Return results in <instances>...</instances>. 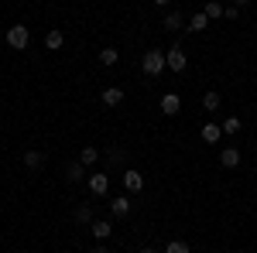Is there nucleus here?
<instances>
[{"label":"nucleus","mask_w":257,"mask_h":253,"mask_svg":"<svg viewBox=\"0 0 257 253\" xmlns=\"http://www.w3.org/2000/svg\"><path fill=\"white\" fill-rule=\"evenodd\" d=\"M141 69H144L148 76H161V72L168 69L165 52H161V48H148V52H144V59H141Z\"/></svg>","instance_id":"obj_1"},{"label":"nucleus","mask_w":257,"mask_h":253,"mask_svg":"<svg viewBox=\"0 0 257 253\" xmlns=\"http://www.w3.org/2000/svg\"><path fill=\"white\" fill-rule=\"evenodd\" d=\"M7 45H11L14 52H24V48L31 45V31H28L24 24H11V28H7Z\"/></svg>","instance_id":"obj_2"},{"label":"nucleus","mask_w":257,"mask_h":253,"mask_svg":"<svg viewBox=\"0 0 257 253\" xmlns=\"http://www.w3.org/2000/svg\"><path fill=\"white\" fill-rule=\"evenodd\" d=\"M165 62H168V69H172V72H185V65H189V55H185V52H182V48H172V52H165Z\"/></svg>","instance_id":"obj_3"},{"label":"nucleus","mask_w":257,"mask_h":253,"mask_svg":"<svg viewBox=\"0 0 257 253\" xmlns=\"http://www.w3.org/2000/svg\"><path fill=\"white\" fill-rule=\"evenodd\" d=\"M86 185H89V192H93V195H106V192H110V175L93 171V175L86 178Z\"/></svg>","instance_id":"obj_4"},{"label":"nucleus","mask_w":257,"mask_h":253,"mask_svg":"<svg viewBox=\"0 0 257 253\" xmlns=\"http://www.w3.org/2000/svg\"><path fill=\"white\" fill-rule=\"evenodd\" d=\"M123 188H127L131 195L144 192V175H141V171H134V168H127V171H123Z\"/></svg>","instance_id":"obj_5"},{"label":"nucleus","mask_w":257,"mask_h":253,"mask_svg":"<svg viewBox=\"0 0 257 253\" xmlns=\"http://www.w3.org/2000/svg\"><path fill=\"white\" fill-rule=\"evenodd\" d=\"M158 106H161V113H165V117H175L178 110H182V99H178L175 93H165V96H161V103H158Z\"/></svg>","instance_id":"obj_6"},{"label":"nucleus","mask_w":257,"mask_h":253,"mask_svg":"<svg viewBox=\"0 0 257 253\" xmlns=\"http://www.w3.org/2000/svg\"><path fill=\"white\" fill-rule=\"evenodd\" d=\"M131 198H123V195H117V198H110V215H117V219H123V215H131Z\"/></svg>","instance_id":"obj_7"},{"label":"nucleus","mask_w":257,"mask_h":253,"mask_svg":"<svg viewBox=\"0 0 257 253\" xmlns=\"http://www.w3.org/2000/svg\"><path fill=\"white\" fill-rule=\"evenodd\" d=\"M103 106H110V110H117L120 103H123V89H117V86H110V89H103Z\"/></svg>","instance_id":"obj_8"},{"label":"nucleus","mask_w":257,"mask_h":253,"mask_svg":"<svg viewBox=\"0 0 257 253\" xmlns=\"http://www.w3.org/2000/svg\"><path fill=\"white\" fill-rule=\"evenodd\" d=\"M185 24H189V21H185V14H165V18H161V28H165V31H182V28H185Z\"/></svg>","instance_id":"obj_9"},{"label":"nucleus","mask_w":257,"mask_h":253,"mask_svg":"<svg viewBox=\"0 0 257 253\" xmlns=\"http://www.w3.org/2000/svg\"><path fill=\"white\" fill-rule=\"evenodd\" d=\"M219 137H223L219 123H202V144H219Z\"/></svg>","instance_id":"obj_10"},{"label":"nucleus","mask_w":257,"mask_h":253,"mask_svg":"<svg viewBox=\"0 0 257 253\" xmlns=\"http://www.w3.org/2000/svg\"><path fill=\"white\" fill-rule=\"evenodd\" d=\"M110 233H113L110 219H93V239H96V243H103V239H106Z\"/></svg>","instance_id":"obj_11"},{"label":"nucleus","mask_w":257,"mask_h":253,"mask_svg":"<svg viewBox=\"0 0 257 253\" xmlns=\"http://www.w3.org/2000/svg\"><path fill=\"white\" fill-rule=\"evenodd\" d=\"M219 164H223V168H237V164H240V151H237V147L219 151Z\"/></svg>","instance_id":"obj_12"},{"label":"nucleus","mask_w":257,"mask_h":253,"mask_svg":"<svg viewBox=\"0 0 257 253\" xmlns=\"http://www.w3.org/2000/svg\"><path fill=\"white\" fill-rule=\"evenodd\" d=\"M62 45H65V35H62L59 28H55V31H48V35H45V48H48V52H59Z\"/></svg>","instance_id":"obj_13"},{"label":"nucleus","mask_w":257,"mask_h":253,"mask_svg":"<svg viewBox=\"0 0 257 253\" xmlns=\"http://www.w3.org/2000/svg\"><path fill=\"white\" fill-rule=\"evenodd\" d=\"M223 11H226V4H223V0H209V4L202 7V14H206L209 21H213V18H223Z\"/></svg>","instance_id":"obj_14"},{"label":"nucleus","mask_w":257,"mask_h":253,"mask_svg":"<svg viewBox=\"0 0 257 253\" xmlns=\"http://www.w3.org/2000/svg\"><path fill=\"white\" fill-rule=\"evenodd\" d=\"M41 164H45V154H41V151H24V168L35 171V168H41Z\"/></svg>","instance_id":"obj_15"},{"label":"nucleus","mask_w":257,"mask_h":253,"mask_svg":"<svg viewBox=\"0 0 257 253\" xmlns=\"http://www.w3.org/2000/svg\"><path fill=\"white\" fill-rule=\"evenodd\" d=\"M65 175H69V181H82V178H86V164H82V161H72V164L65 168Z\"/></svg>","instance_id":"obj_16"},{"label":"nucleus","mask_w":257,"mask_h":253,"mask_svg":"<svg viewBox=\"0 0 257 253\" xmlns=\"http://www.w3.org/2000/svg\"><path fill=\"white\" fill-rule=\"evenodd\" d=\"M185 28H189V31H206V28H209V18H206V14H202V11H199L196 18H189V24H185Z\"/></svg>","instance_id":"obj_17"},{"label":"nucleus","mask_w":257,"mask_h":253,"mask_svg":"<svg viewBox=\"0 0 257 253\" xmlns=\"http://www.w3.org/2000/svg\"><path fill=\"white\" fill-rule=\"evenodd\" d=\"M99 157H103V154H99L96 147H82V151H79V161L86 164V168H93V164H96Z\"/></svg>","instance_id":"obj_18"},{"label":"nucleus","mask_w":257,"mask_h":253,"mask_svg":"<svg viewBox=\"0 0 257 253\" xmlns=\"http://www.w3.org/2000/svg\"><path fill=\"white\" fill-rule=\"evenodd\" d=\"M219 127H223V134H230V137L243 130V123H240V117H226L223 123H219Z\"/></svg>","instance_id":"obj_19"},{"label":"nucleus","mask_w":257,"mask_h":253,"mask_svg":"<svg viewBox=\"0 0 257 253\" xmlns=\"http://www.w3.org/2000/svg\"><path fill=\"white\" fill-rule=\"evenodd\" d=\"M117 62H120L117 48H103V52H99V65H117Z\"/></svg>","instance_id":"obj_20"},{"label":"nucleus","mask_w":257,"mask_h":253,"mask_svg":"<svg viewBox=\"0 0 257 253\" xmlns=\"http://www.w3.org/2000/svg\"><path fill=\"white\" fill-rule=\"evenodd\" d=\"M219 103H223V99H219L216 89H209V93L202 96V106H206V110H219Z\"/></svg>","instance_id":"obj_21"},{"label":"nucleus","mask_w":257,"mask_h":253,"mask_svg":"<svg viewBox=\"0 0 257 253\" xmlns=\"http://www.w3.org/2000/svg\"><path fill=\"white\" fill-rule=\"evenodd\" d=\"M76 222H93V205H76Z\"/></svg>","instance_id":"obj_22"},{"label":"nucleus","mask_w":257,"mask_h":253,"mask_svg":"<svg viewBox=\"0 0 257 253\" xmlns=\"http://www.w3.org/2000/svg\"><path fill=\"white\" fill-rule=\"evenodd\" d=\"M165 253H192V246H189L185 239H172V243L165 246Z\"/></svg>","instance_id":"obj_23"},{"label":"nucleus","mask_w":257,"mask_h":253,"mask_svg":"<svg viewBox=\"0 0 257 253\" xmlns=\"http://www.w3.org/2000/svg\"><path fill=\"white\" fill-rule=\"evenodd\" d=\"M93 253H110V250H106L103 243H96V246H93Z\"/></svg>","instance_id":"obj_24"},{"label":"nucleus","mask_w":257,"mask_h":253,"mask_svg":"<svg viewBox=\"0 0 257 253\" xmlns=\"http://www.w3.org/2000/svg\"><path fill=\"white\" fill-rule=\"evenodd\" d=\"M233 4H237V7H247V4H250V0H233Z\"/></svg>","instance_id":"obj_25"},{"label":"nucleus","mask_w":257,"mask_h":253,"mask_svg":"<svg viewBox=\"0 0 257 253\" xmlns=\"http://www.w3.org/2000/svg\"><path fill=\"white\" fill-rule=\"evenodd\" d=\"M155 4H158V7H165V4H172V0H155Z\"/></svg>","instance_id":"obj_26"},{"label":"nucleus","mask_w":257,"mask_h":253,"mask_svg":"<svg viewBox=\"0 0 257 253\" xmlns=\"http://www.w3.org/2000/svg\"><path fill=\"white\" fill-rule=\"evenodd\" d=\"M141 253H158V250H151V246H148V250H141Z\"/></svg>","instance_id":"obj_27"},{"label":"nucleus","mask_w":257,"mask_h":253,"mask_svg":"<svg viewBox=\"0 0 257 253\" xmlns=\"http://www.w3.org/2000/svg\"><path fill=\"white\" fill-rule=\"evenodd\" d=\"M230 4H233V0H230Z\"/></svg>","instance_id":"obj_28"}]
</instances>
